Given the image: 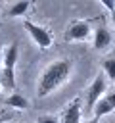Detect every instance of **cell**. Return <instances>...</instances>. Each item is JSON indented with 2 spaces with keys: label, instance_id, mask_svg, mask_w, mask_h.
<instances>
[{
  "label": "cell",
  "instance_id": "cell-1",
  "mask_svg": "<svg viewBox=\"0 0 115 123\" xmlns=\"http://www.w3.org/2000/svg\"><path fill=\"white\" fill-rule=\"evenodd\" d=\"M71 75V62L69 60H56L52 62L40 75L38 86H36V96L44 98L56 88H59Z\"/></svg>",
  "mask_w": 115,
  "mask_h": 123
},
{
  "label": "cell",
  "instance_id": "cell-2",
  "mask_svg": "<svg viewBox=\"0 0 115 123\" xmlns=\"http://www.w3.org/2000/svg\"><path fill=\"white\" fill-rule=\"evenodd\" d=\"M23 27H25V31L31 35V38L36 42V46L38 48H42V50H46V48H50L52 46V33L46 29V27H40V25H36V23H33V21H29V19H25L23 21Z\"/></svg>",
  "mask_w": 115,
  "mask_h": 123
},
{
  "label": "cell",
  "instance_id": "cell-3",
  "mask_svg": "<svg viewBox=\"0 0 115 123\" xmlns=\"http://www.w3.org/2000/svg\"><path fill=\"white\" fill-rule=\"evenodd\" d=\"M105 88H107V85H105V75H104V73L96 75V79L92 81V85H90V88H88V92H86V108H88V110H94V106L98 104V100L105 94Z\"/></svg>",
  "mask_w": 115,
  "mask_h": 123
},
{
  "label": "cell",
  "instance_id": "cell-4",
  "mask_svg": "<svg viewBox=\"0 0 115 123\" xmlns=\"http://www.w3.org/2000/svg\"><path fill=\"white\" fill-rule=\"evenodd\" d=\"M90 33H92V25H90V21H86V19H79V21H73V23L69 25V29L65 31V40H69V42L84 40V38H88Z\"/></svg>",
  "mask_w": 115,
  "mask_h": 123
},
{
  "label": "cell",
  "instance_id": "cell-5",
  "mask_svg": "<svg viewBox=\"0 0 115 123\" xmlns=\"http://www.w3.org/2000/svg\"><path fill=\"white\" fill-rule=\"evenodd\" d=\"M113 110H115V92H107V94H104V96L98 100V104L94 106V117L100 119V117L111 113Z\"/></svg>",
  "mask_w": 115,
  "mask_h": 123
},
{
  "label": "cell",
  "instance_id": "cell-6",
  "mask_svg": "<svg viewBox=\"0 0 115 123\" xmlns=\"http://www.w3.org/2000/svg\"><path fill=\"white\" fill-rule=\"evenodd\" d=\"M61 123H82V104L79 98H75L63 111Z\"/></svg>",
  "mask_w": 115,
  "mask_h": 123
},
{
  "label": "cell",
  "instance_id": "cell-7",
  "mask_svg": "<svg viewBox=\"0 0 115 123\" xmlns=\"http://www.w3.org/2000/svg\"><path fill=\"white\" fill-rule=\"evenodd\" d=\"M111 40H113L111 38V33H109V29L104 23L94 29V48L96 50H105L111 44Z\"/></svg>",
  "mask_w": 115,
  "mask_h": 123
},
{
  "label": "cell",
  "instance_id": "cell-8",
  "mask_svg": "<svg viewBox=\"0 0 115 123\" xmlns=\"http://www.w3.org/2000/svg\"><path fill=\"white\" fill-rule=\"evenodd\" d=\"M17 58H19V46L13 42V44H10V46L6 48V52H4V67L13 69V65H15V62H17Z\"/></svg>",
  "mask_w": 115,
  "mask_h": 123
},
{
  "label": "cell",
  "instance_id": "cell-9",
  "mask_svg": "<svg viewBox=\"0 0 115 123\" xmlns=\"http://www.w3.org/2000/svg\"><path fill=\"white\" fill-rule=\"evenodd\" d=\"M0 85L8 90H13L15 88V71L10 69V67H2L0 71Z\"/></svg>",
  "mask_w": 115,
  "mask_h": 123
},
{
  "label": "cell",
  "instance_id": "cell-10",
  "mask_svg": "<svg viewBox=\"0 0 115 123\" xmlns=\"http://www.w3.org/2000/svg\"><path fill=\"white\" fill-rule=\"evenodd\" d=\"M6 104L8 106H12V108H15V110H27L29 108V100L23 96V94H10L8 98H6Z\"/></svg>",
  "mask_w": 115,
  "mask_h": 123
},
{
  "label": "cell",
  "instance_id": "cell-11",
  "mask_svg": "<svg viewBox=\"0 0 115 123\" xmlns=\"http://www.w3.org/2000/svg\"><path fill=\"white\" fill-rule=\"evenodd\" d=\"M29 6H31V4H29V2H25V0H23V2H17V4H13V6L10 8V12H8V13H10L12 17H19V15H23V13L29 10Z\"/></svg>",
  "mask_w": 115,
  "mask_h": 123
},
{
  "label": "cell",
  "instance_id": "cell-12",
  "mask_svg": "<svg viewBox=\"0 0 115 123\" xmlns=\"http://www.w3.org/2000/svg\"><path fill=\"white\" fill-rule=\"evenodd\" d=\"M104 75H107V79L115 81V58L104 60Z\"/></svg>",
  "mask_w": 115,
  "mask_h": 123
},
{
  "label": "cell",
  "instance_id": "cell-13",
  "mask_svg": "<svg viewBox=\"0 0 115 123\" xmlns=\"http://www.w3.org/2000/svg\"><path fill=\"white\" fill-rule=\"evenodd\" d=\"M102 6L104 8H107L109 10V13L113 15V19H115V2L113 0H102Z\"/></svg>",
  "mask_w": 115,
  "mask_h": 123
},
{
  "label": "cell",
  "instance_id": "cell-14",
  "mask_svg": "<svg viewBox=\"0 0 115 123\" xmlns=\"http://www.w3.org/2000/svg\"><path fill=\"white\" fill-rule=\"evenodd\" d=\"M38 123H59V119L52 117V115H42V117H38Z\"/></svg>",
  "mask_w": 115,
  "mask_h": 123
},
{
  "label": "cell",
  "instance_id": "cell-15",
  "mask_svg": "<svg viewBox=\"0 0 115 123\" xmlns=\"http://www.w3.org/2000/svg\"><path fill=\"white\" fill-rule=\"evenodd\" d=\"M0 63H4V50H2V44H0Z\"/></svg>",
  "mask_w": 115,
  "mask_h": 123
},
{
  "label": "cell",
  "instance_id": "cell-16",
  "mask_svg": "<svg viewBox=\"0 0 115 123\" xmlns=\"http://www.w3.org/2000/svg\"><path fill=\"white\" fill-rule=\"evenodd\" d=\"M86 123H100V119H96V117H92V119H88Z\"/></svg>",
  "mask_w": 115,
  "mask_h": 123
},
{
  "label": "cell",
  "instance_id": "cell-17",
  "mask_svg": "<svg viewBox=\"0 0 115 123\" xmlns=\"http://www.w3.org/2000/svg\"><path fill=\"white\" fill-rule=\"evenodd\" d=\"M2 123H12V121H2Z\"/></svg>",
  "mask_w": 115,
  "mask_h": 123
}]
</instances>
